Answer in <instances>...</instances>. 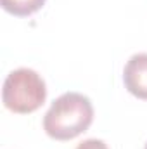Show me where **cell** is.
Segmentation results:
<instances>
[{"label": "cell", "mask_w": 147, "mask_h": 149, "mask_svg": "<svg viewBox=\"0 0 147 149\" xmlns=\"http://www.w3.org/2000/svg\"><path fill=\"white\" fill-rule=\"evenodd\" d=\"M47 99L45 80L30 68H17L5 76L2 88L3 106L12 113L28 114L42 108Z\"/></svg>", "instance_id": "2"}, {"label": "cell", "mask_w": 147, "mask_h": 149, "mask_svg": "<svg viewBox=\"0 0 147 149\" xmlns=\"http://www.w3.org/2000/svg\"><path fill=\"white\" fill-rule=\"evenodd\" d=\"M94 121L92 101L80 92H66L57 97L43 116V130L50 139L71 141L87 132Z\"/></svg>", "instance_id": "1"}, {"label": "cell", "mask_w": 147, "mask_h": 149, "mask_svg": "<svg viewBox=\"0 0 147 149\" xmlns=\"http://www.w3.org/2000/svg\"><path fill=\"white\" fill-rule=\"evenodd\" d=\"M144 149H147V144H146V148H144Z\"/></svg>", "instance_id": "6"}, {"label": "cell", "mask_w": 147, "mask_h": 149, "mask_svg": "<svg viewBox=\"0 0 147 149\" xmlns=\"http://www.w3.org/2000/svg\"><path fill=\"white\" fill-rule=\"evenodd\" d=\"M45 2L47 0H0L2 9L17 17H26L35 14L45 5Z\"/></svg>", "instance_id": "4"}, {"label": "cell", "mask_w": 147, "mask_h": 149, "mask_svg": "<svg viewBox=\"0 0 147 149\" xmlns=\"http://www.w3.org/2000/svg\"><path fill=\"white\" fill-rule=\"evenodd\" d=\"M76 149H109L107 148V144L104 142V141H101V139H87V141H83V142H80Z\"/></svg>", "instance_id": "5"}, {"label": "cell", "mask_w": 147, "mask_h": 149, "mask_svg": "<svg viewBox=\"0 0 147 149\" xmlns=\"http://www.w3.org/2000/svg\"><path fill=\"white\" fill-rule=\"evenodd\" d=\"M126 90L137 99L147 101V54H133L123 70Z\"/></svg>", "instance_id": "3"}]
</instances>
